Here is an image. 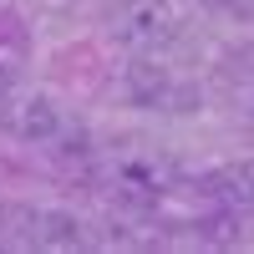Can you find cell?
I'll use <instances>...</instances> for the list:
<instances>
[{"label":"cell","mask_w":254,"mask_h":254,"mask_svg":"<svg viewBox=\"0 0 254 254\" xmlns=\"http://www.w3.org/2000/svg\"><path fill=\"white\" fill-rule=\"evenodd\" d=\"M193 31V10L183 0H117L107 10V36L132 56L178 51Z\"/></svg>","instance_id":"1"},{"label":"cell","mask_w":254,"mask_h":254,"mask_svg":"<svg viewBox=\"0 0 254 254\" xmlns=\"http://www.w3.org/2000/svg\"><path fill=\"white\" fill-rule=\"evenodd\" d=\"M0 132H10L20 142H36V147H51V153H81V147H87L76 117L61 107L56 97L31 92V87H20V81L0 97Z\"/></svg>","instance_id":"2"},{"label":"cell","mask_w":254,"mask_h":254,"mask_svg":"<svg viewBox=\"0 0 254 254\" xmlns=\"http://www.w3.org/2000/svg\"><path fill=\"white\" fill-rule=\"evenodd\" d=\"M117 97L142 107V112H158V117H188L203 102L198 81L178 66H168L163 56H132L117 71Z\"/></svg>","instance_id":"3"},{"label":"cell","mask_w":254,"mask_h":254,"mask_svg":"<svg viewBox=\"0 0 254 254\" xmlns=\"http://www.w3.org/2000/svg\"><path fill=\"white\" fill-rule=\"evenodd\" d=\"M15 244H26V249H87L92 229L76 214H61V208H20Z\"/></svg>","instance_id":"4"},{"label":"cell","mask_w":254,"mask_h":254,"mask_svg":"<svg viewBox=\"0 0 254 254\" xmlns=\"http://www.w3.org/2000/svg\"><path fill=\"white\" fill-rule=\"evenodd\" d=\"M203 193L214 198L224 214H254V158L224 163L219 173L203 178Z\"/></svg>","instance_id":"5"},{"label":"cell","mask_w":254,"mask_h":254,"mask_svg":"<svg viewBox=\"0 0 254 254\" xmlns=\"http://www.w3.org/2000/svg\"><path fill=\"white\" fill-rule=\"evenodd\" d=\"M224 97H229V107H234V117L254 132V46H244L234 61H229V71H224Z\"/></svg>","instance_id":"6"},{"label":"cell","mask_w":254,"mask_h":254,"mask_svg":"<svg viewBox=\"0 0 254 254\" xmlns=\"http://www.w3.org/2000/svg\"><path fill=\"white\" fill-rule=\"evenodd\" d=\"M214 10H224V15H234V20H249L254 15V0H208Z\"/></svg>","instance_id":"7"},{"label":"cell","mask_w":254,"mask_h":254,"mask_svg":"<svg viewBox=\"0 0 254 254\" xmlns=\"http://www.w3.org/2000/svg\"><path fill=\"white\" fill-rule=\"evenodd\" d=\"M10 87H15V76H10V71H5V66H0V97H5V92H10Z\"/></svg>","instance_id":"8"}]
</instances>
